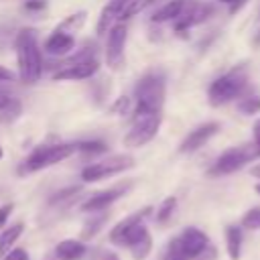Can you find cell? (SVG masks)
<instances>
[{"mask_svg": "<svg viewBox=\"0 0 260 260\" xmlns=\"http://www.w3.org/2000/svg\"><path fill=\"white\" fill-rule=\"evenodd\" d=\"M165 93H167V77L160 69H150L144 73L136 87H134V114L132 116H142V114H160L162 104H165Z\"/></svg>", "mask_w": 260, "mask_h": 260, "instance_id": "6da1fadb", "label": "cell"}, {"mask_svg": "<svg viewBox=\"0 0 260 260\" xmlns=\"http://www.w3.org/2000/svg\"><path fill=\"white\" fill-rule=\"evenodd\" d=\"M16 61H18V77L22 83H37L45 71L41 49L37 45V30L22 28L16 35Z\"/></svg>", "mask_w": 260, "mask_h": 260, "instance_id": "7a4b0ae2", "label": "cell"}, {"mask_svg": "<svg viewBox=\"0 0 260 260\" xmlns=\"http://www.w3.org/2000/svg\"><path fill=\"white\" fill-rule=\"evenodd\" d=\"M246 87H248V67L236 65L211 81V85L207 89V100L213 108H219V106H225V104L234 102L236 98H240Z\"/></svg>", "mask_w": 260, "mask_h": 260, "instance_id": "3957f363", "label": "cell"}, {"mask_svg": "<svg viewBox=\"0 0 260 260\" xmlns=\"http://www.w3.org/2000/svg\"><path fill=\"white\" fill-rule=\"evenodd\" d=\"M209 238L199 228H185L175 236L165 250V260H195L201 254L209 252Z\"/></svg>", "mask_w": 260, "mask_h": 260, "instance_id": "277c9868", "label": "cell"}, {"mask_svg": "<svg viewBox=\"0 0 260 260\" xmlns=\"http://www.w3.org/2000/svg\"><path fill=\"white\" fill-rule=\"evenodd\" d=\"M77 152V144L73 142H53V144H39L22 162L20 173H37L47 167H53Z\"/></svg>", "mask_w": 260, "mask_h": 260, "instance_id": "5b68a950", "label": "cell"}, {"mask_svg": "<svg viewBox=\"0 0 260 260\" xmlns=\"http://www.w3.org/2000/svg\"><path fill=\"white\" fill-rule=\"evenodd\" d=\"M258 156V150L254 144H242V146H232L228 150H223L215 162L209 167L207 175L209 177H223V175H232L236 171H240L244 165H248L250 160H254Z\"/></svg>", "mask_w": 260, "mask_h": 260, "instance_id": "8992f818", "label": "cell"}, {"mask_svg": "<svg viewBox=\"0 0 260 260\" xmlns=\"http://www.w3.org/2000/svg\"><path fill=\"white\" fill-rule=\"evenodd\" d=\"M160 120L162 116L160 114H142V116H132V126L130 130L124 134L122 138V144L126 148H140L144 144H148L158 128H160Z\"/></svg>", "mask_w": 260, "mask_h": 260, "instance_id": "52a82bcc", "label": "cell"}, {"mask_svg": "<svg viewBox=\"0 0 260 260\" xmlns=\"http://www.w3.org/2000/svg\"><path fill=\"white\" fill-rule=\"evenodd\" d=\"M132 167H134V158L130 154H114V156H108V158L98 160L93 165H87L81 171V181L83 183H98V181H104L108 177L120 175Z\"/></svg>", "mask_w": 260, "mask_h": 260, "instance_id": "ba28073f", "label": "cell"}, {"mask_svg": "<svg viewBox=\"0 0 260 260\" xmlns=\"http://www.w3.org/2000/svg\"><path fill=\"white\" fill-rule=\"evenodd\" d=\"M126 39H128V26L124 22H118L112 26V30L108 32V41H106V65L112 71H122L126 55H124V47H126Z\"/></svg>", "mask_w": 260, "mask_h": 260, "instance_id": "9c48e42d", "label": "cell"}, {"mask_svg": "<svg viewBox=\"0 0 260 260\" xmlns=\"http://www.w3.org/2000/svg\"><path fill=\"white\" fill-rule=\"evenodd\" d=\"M132 183L126 181V183H118L116 187H110V189H104V191H98V193H91L83 203H81V211H87V213H98V211H106L112 203H116L120 197H124L128 191H130Z\"/></svg>", "mask_w": 260, "mask_h": 260, "instance_id": "30bf717a", "label": "cell"}, {"mask_svg": "<svg viewBox=\"0 0 260 260\" xmlns=\"http://www.w3.org/2000/svg\"><path fill=\"white\" fill-rule=\"evenodd\" d=\"M213 14V6L207 2H199V0H191V4L187 6V10L175 20V32L185 35V30H189L195 24L205 22L209 16Z\"/></svg>", "mask_w": 260, "mask_h": 260, "instance_id": "8fae6325", "label": "cell"}, {"mask_svg": "<svg viewBox=\"0 0 260 260\" xmlns=\"http://www.w3.org/2000/svg\"><path fill=\"white\" fill-rule=\"evenodd\" d=\"M124 248L130 250L134 260H146L148 254L152 252V236L144 223H138L126 238Z\"/></svg>", "mask_w": 260, "mask_h": 260, "instance_id": "7c38bea8", "label": "cell"}, {"mask_svg": "<svg viewBox=\"0 0 260 260\" xmlns=\"http://www.w3.org/2000/svg\"><path fill=\"white\" fill-rule=\"evenodd\" d=\"M217 132H219V124H217V122H205V124L193 128V130L183 138V142H181V146H179V152L189 154V152L199 150V148H201L203 144H207L209 138H213Z\"/></svg>", "mask_w": 260, "mask_h": 260, "instance_id": "4fadbf2b", "label": "cell"}, {"mask_svg": "<svg viewBox=\"0 0 260 260\" xmlns=\"http://www.w3.org/2000/svg\"><path fill=\"white\" fill-rule=\"evenodd\" d=\"M150 213H152V207H142V209H138V211H134V213H130V215H126L124 219H120V221L112 228V232H110V242L116 244V246H124L128 234H130L138 223H144V219H146Z\"/></svg>", "mask_w": 260, "mask_h": 260, "instance_id": "5bb4252c", "label": "cell"}, {"mask_svg": "<svg viewBox=\"0 0 260 260\" xmlns=\"http://www.w3.org/2000/svg\"><path fill=\"white\" fill-rule=\"evenodd\" d=\"M98 71H100V57L77 63V65H71V67H63V69H59L51 75H53L55 81H81V79L93 77Z\"/></svg>", "mask_w": 260, "mask_h": 260, "instance_id": "9a60e30c", "label": "cell"}, {"mask_svg": "<svg viewBox=\"0 0 260 260\" xmlns=\"http://www.w3.org/2000/svg\"><path fill=\"white\" fill-rule=\"evenodd\" d=\"M128 2H130V0H110V2L102 8V12H100V16H98V22H95V32H98V37L108 35V32L112 30V26L118 24V20H120V16H122V12H124V8H126Z\"/></svg>", "mask_w": 260, "mask_h": 260, "instance_id": "2e32d148", "label": "cell"}, {"mask_svg": "<svg viewBox=\"0 0 260 260\" xmlns=\"http://www.w3.org/2000/svg\"><path fill=\"white\" fill-rule=\"evenodd\" d=\"M75 37L73 35H65V32H57L53 30L49 35V39L45 41V51L51 57H67L69 53H73L75 49Z\"/></svg>", "mask_w": 260, "mask_h": 260, "instance_id": "e0dca14e", "label": "cell"}, {"mask_svg": "<svg viewBox=\"0 0 260 260\" xmlns=\"http://www.w3.org/2000/svg\"><path fill=\"white\" fill-rule=\"evenodd\" d=\"M191 4V0H169V2H165V4H160L156 10H154V14L150 16V20L154 22V24H162V22H175L185 10H187V6Z\"/></svg>", "mask_w": 260, "mask_h": 260, "instance_id": "ac0fdd59", "label": "cell"}, {"mask_svg": "<svg viewBox=\"0 0 260 260\" xmlns=\"http://www.w3.org/2000/svg\"><path fill=\"white\" fill-rule=\"evenodd\" d=\"M98 57V47H95V43L93 41H85L77 51H73V53H69L67 57H63L61 61H57L53 67H55V71H59V69H63V67H71V65H77V63H83V61H89V59H95ZM53 71V73H55Z\"/></svg>", "mask_w": 260, "mask_h": 260, "instance_id": "d6986e66", "label": "cell"}, {"mask_svg": "<svg viewBox=\"0 0 260 260\" xmlns=\"http://www.w3.org/2000/svg\"><path fill=\"white\" fill-rule=\"evenodd\" d=\"M55 256L59 260H81L85 256L83 240H61L55 246Z\"/></svg>", "mask_w": 260, "mask_h": 260, "instance_id": "ffe728a7", "label": "cell"}, {"mask_svg": "<svg viewBox=\"0 0 260 260\" xmlns=\"http://www.w3.org/2000/svg\"><path fill=\"white\" fill-rule=\"evenodd\" d=\"M22 232H24L22 221H16V223H12V225H8L0 232V256H6L14 248L16 240L22 236Z\"/></svg>", "mask_w": 260, "mask_h": 260, "instance_id": "44dd1931", "label": "cell"}, {"mask_svg": "<svg viewBox=\"0 0 260 260\" xmlns=\"http://www.w3.org/2000/svg\"><path fill=\"white\" fill-rule=\"evenodd\" d=\"M242 242H244V236H242V228L240 225H225V248H228V254L232 260H240V254H242Z\"/></svg>", "mask_w": 260, "mask_h": 260, "instance_id": "7402d4cb", "label": "cell"}, {"mask_svg": "<svg viewBox=\"0 0 260 260\" xmlns=\"http://www.w3.org/2000/svg\"><path fill=\"white\" fill-rule=\"evenodd\" d=\"M85 20H87V12H85V10H79V12H73V14L65 16V18L55 26V30H57V32H65V35H73V37H75V32H79V30L83 28Z\"/></svg>", "mask_w": 260, "mask_h": 260, "instance_id": "603a6c76", "label": "cell"}, {"mask_svg": "<svg viewBox=\"0 0 260 260\" xmlns=\"http://www.w3.org/2000/svg\"><path fill=\"white\" fill-rule=\"evenodd\" d=\"M108 211H98V213H93V217H89L87 221H85V225L81 228V234H79V240H91L93 236H98L100 234V230L106 225V221H108Z\"/></svg>", "mask_w": 260, "mask_h": 260, "instance_id": "cb8c5ba5", "label": "cell"}, {"mask_svg": "<svg viewBox=\"0 0 260 260\" xmlns=\"http://www.w3.org/2000/svg\"><path fill=\"white\" fill-rule=\"evenodd\" d=\"M79 193H81V187H79V185L65 187V189H61V191L53 193V195L49 197V201H47V203H49L51 207H63V205L73 203V201L79 197Z\"/></svg>", "mask_w": 260, "mask_h": 260, "instance_id": "d4e9b609", "label": "cell"}, {"mask_svg": "<svg viewBox=\"0 0 260 260\" xmlns=\"http://www.w3.org/2000/svg\"><path fill=\"white\" fill-rule=\"evenodd\" d=\"M134 106H136V102H134V98H128V95H120V98H116L114 100V104L110 106V114L112 116H130V114H134Z\"/></svg>", "mask_w": 260, "mask_h": 260, "instance_id": "484cf974", "label": "cell"}, {"mask_svg": "<svg viewBox=\"0 0 260 260\" xmlns=\"http://www.w3.org/2000/svg\"><path fill=\"white\" fill-rule=\"evenodd\" d=\"M20 114H22V102L14 98L8 106L0 110V124H12Z\"/></svg>", "mask_w": 260, "mask_h": 260, "instance_id": "4316f807", "label": "cell"}, {"mask_svg": "<svg viewBox=\"0 0 260 260\" xmlns=\"http://www.w3.org/2000/svg\"><path fill=\"white\" fill-rule=\"evenodd\" d=\"M175 209H177V197L171 195V197L162 199V203H160V207L156 211V221L158 223H167L171 219V215L175 213Z\"/></svg>", "mask_w": 260, "mask_h": 260, "instance_id": "83f0119b", "label": "cell"}, {"mask_svg": "<svg viewBox=\"0 0 260 260\" xmlns=\"http://www.w3.org/2000/svg\"><path fill=\"white\" fill-rule=\"evenodd\" d=\"M238 110L244 114V116H252V114H258L260 112V98L258 95H246L238 102Z\"/></svg>", "mask_w": 260, "mask_h": 260, "instance_id": "f1b7e54d", "label": "cell"}, {"mask_svg": "<svg viewBox=\"0 0 260 260\" xmlns=\"http://www.w3.org/2000/svg\"><path fill=\"white\" fill-rule=\"evenodd\" d=\"M77 150L85 154H102L108 150V146L102 140H85V142H77Z\"/></svg>", "mask_w": 260, "mask_h": 260, "instance_id": "f546056e", "label": "cell"}, {"mask_svg": "<svg viewBox=\"0 0 260 260\" xmlns=\"http://www.w3.org/2000/svg\"><path fill=\"white\" fill-rule=\"evenodd\" d=\"M242 225L248 230H260V207H252L242 215Z\"/></svg>", "mask_w": 260, "mask_h": 260, "instance_id": "4dcf8cb0", "label": "cell"}, {"mask_svg": "<svg viewBox=\"0 0 260 260\" xmlns=\"http://www.w3.org/2000/svg\"><path fill=\"white\" fill-rule=\"evenodd\" d=\"M89 260H122V258L116 252H110V250L100 248V250H93V254H91Z\"/></svg>", "mask_w": 260, "mask_h": 260, "instance_id": "1f68e13d", "label": "cell"}, {"mask_svg": "<svg viewBox=\"0 0 260 260\" xmlns=\"http://www.w3.org/2000/svg\"><path fill=\"white\" fill-rule=\"evenodd\" d=\"M2 260H28V254L24 248H12L6 256H2Z\"/></svg>", "mask_w": 260, "mask_h": 260, "instance_id": "d6a6232c", "label": "cell"}, {"mask_svg": "<svg viewBox=\"0 0 260 260\" xmlns=\"http://www.w3.org/2000/svg\"><path fill=\"white\" fill-rule=\"evenodd\" d=\"M24 8L30 12H41L47 8V0H24Z\"/></svg>", "mask_w": 260, "mask_h": 260, "instance_id": "836d02e7", "label": "cell"}, {"mask_svg": "<svg viewBox=\"0 0 260 260\" xmlns=\"http://www.w3.org/2000/svg\"><path fill=\"white\" fill-rule=\"evenodd\" d=\"M12 209H14V203H4V205H0V230L6 225V221H8L10 213H12Z\"/></svg>", "mask_w": 260, "mask_h": 260, "instance_id": "e575fe53", "label": "cell"}, {"mask_svg": "<svg viewBox=\"0 0 260 260\" xmlns=\"http://www.w3.org/2000/svg\"><path fill=\"white\" fill-rule=\"evenodd\" d=\"M12 100H14V98H12L10 89L6 87V83H0V110H2L4 106H8Z\"/></svg>", "mask_w": 260, "mask_h": 260, "instance_id": "d590c367", "label": "cell"}, {"mask_svg": "<svg viewBox=\"0 0 260 260\" xmlns=\"http://www.w3.org/2000/svg\"><path fill=\"white\" fill-rule=\"evenodd\" d=\"M252 136H254V146L258 150V156H260V118L254 122V128H252Z\"/></svg>", "mask_w": 260, "mask_h": 260, "instance_id": "8d00e7d4", "label": "cell"}, {"mask_svg": "<svg viewBox=\"0 0 260 260\" xmlns=\"http://www.w3.org/2000/svg\"><path fill=\"white\" fill-rule=\"evenodd\" d=\"M12 79H14V73L10 69H6V67H0V83H8Z\"/></svg>", "mask_w": 260, "mask_h": 260, "instance_id": "74e56055", "label": "cell"}, {"mask_svg": "<svg viewBox=\"0 0 260 260\" xmlns=\"http://www.w3.org/2000/svg\"><path fill=\"white\" fill-rule=\"evenodd\" d=\"M246 2H248V0H232V2H230V12L236 14L238 10H242V8L246 6Z\"/></svg>", "mask_w": 260, "mask_h": 260, "instance_id": "f35d334b", "label": "cell"}, {"mask_svg": "<svg viewBox=\"0 0 260 260\" xmlns=\"http://www.w3.org/2000/svg\"><path fill=\"white\" fill-rule=\"evenodd\" d=\"M250 175H252V177H256V179H260V162H258V165H254V167L250 169Z\"/></svg>", "mask_w": 260, "mask_h": 260, "instance_id": "ab89813d", "label": "cell"}, {"mask_svg": "<svg viewBox=\"0 0 260 260\" xmlns=\"http://www.w3.org/2000/svg\"><path fill=\"white\" fill-rule=\"evenodd\" d=\"M254 189H256V193L260 195V183H256V187H254Z\"/></svg>", "mask_w": 260, "mask_h": 260, "instance_id": "60d3db41", "label": "cell"}, {"mask_svg": "<svg viewBox=\"0 0 260 260\" xmlns=\"http://www.w3.org/2000/svg\"><path fill=\"white\" fill-rule=\"evenodd\" d=\"M2 156H4V150H2V146H0V158H2Z\"/></svg>", "mask_w": 260, "mask_h": 260, "instance_id": "b9f144b4", "label": "cell"}, {"mask_svg": "<svg viewBox=\"0 0 260 260\" xmlns=\"http://www.w3.org/2000/svg\"><path fill=\"white\" fill-rule=\"evenodd\" d=\"M221 2H228V4H230V2H232V0H221Z\"/></svg>", "mask_w": 260, "mask_h": 260, "instance_id": "7bdbcfd3", "label": "cell"}]
</instances>
